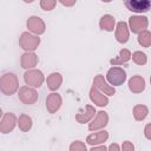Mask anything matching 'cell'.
<instances>
[{"instance_id":"2e32d148","label":"cell","mask_w":151,"mask_h":151,"mask_svg":"<svg viewBox=\"0 0 151 151\" xmlns=\"http://www.w3.org/2000/svg\"><path fill=\"white\" fill-rule=\"evenodd\" d=\"M107 138H109V133L104 130V131H99V132H96V133L87 136L86 142L90 145H98V144L105 143L107 140Z\"/></svg>"},{"instance_id":"5bb4252c","label":"cell","mask_w":151,"mask_h":151,"mask_svg":"<svg viewBox=\"0 0 151 151\" xmlns=\"http://www.w3.org/2000/svg\"><path fill=\"white\" fill-rule=\"evenodd\" d=\"M61 106V97L58 93H51L46 98V107L50 113H54Z\"/></svg>"},{"instance_id":"9c48e42d","label":"cell","mask_w":151,"mask_h":151,"mask_svg":"<svg viewBox=\"0 0 151 151\" xmlns=\"http://www.w3.org/2000/svg\"><path fill=\"white\" fill-rule=\"evenodd\" d=\"M15 123H17V118H15V116H14L12 112L5 113V116L2 117L1 123H0V131H1L2 133H8V132H11V131L14 129Z\"/></svg>"},{"instance_id":"484cf974","label":"cell","mask_w":151,"mask_h":151,"mask_svg":"<svg viewBox=\"0 0 151 151\" xmlns=\"http://www.w3.org/2000/svg\"><path fill=\"white\" fill-rule=\"evenodd\" d=\"M70 151H87L86 145L80 142V140H76L73 143H71L70 145Z\"/></svg>"},{"instance_id":"4316f807","label":"cell","mask_w":151,"mask_h":151,"mask_svg":"<svg viewBox=\"0 0 151 151\" xmlns=\"http://www.w3.org/2000/svg\"><path fill=\"white\" fill-rule=\"evenodd\" d=\"M55 1H52V0H42L40 1V6L45 9V11H51L53 9V7L55 6Z\"/></svg>"},{"instance_id":"ffe728a7","label":"cell","mask_w":151,"mask_h":151,"mask_svg":"<svg viewBox=\"0 0 151 151\" xmlns=\"http://www.w3.org/2000/svg\"><path fill=\"white\" fill-rule=\"evenodd\" d=\"M130 59H131V53H130V51L126 50V48H123V50L119 52V55H118L117 58L110 60V64L113 65V66H114V65H122V64L127 63Z\"/></svg>"},{"instance_id":"603a6c76","label":"cell","mask_w":151,"mask_h":151,"mask_svg":"<svg viewBox=\"0 0 151 151\" xmlns=\"http://www.w3.org/2000/svg\"><path fill=\"white\" fill-rule=\"evenodd\" d=\"M147 113H149V110L145 105H136L133 107V117L136 120H144L146 117H147Z\"/></svg>"},{"instance_id":"30bf717a","label":"cell","mask_w":151,"mask_h":151,"mask_svg":"<svg viewBox=\"0 0 151 151\" xmlns=\"http://www.w3.org/2000/svg\"><path fill=\"white\" fill-rule=\"evenodd\" d=\"M109 123V116L105 111H99L98 114L96 116V118L90 123L88 125V130L93 131V130H98L101 127H105Z\"/></svg>"},{"instance_id":"cb8c5ba5","label":"cell","mask_w":151,"mask_h":151,"mask_svg":"<svg viewBox=\"0 0 151 151\" xmlns=\"http://www.w3.org/2000/svg\"><path fill=\"white\" fill-rule=\"evenodd\" d=\"M138 42L144 46V47H149L151 46V32L149 31H143L142 33L138 34Z\"/></svg>"},{"instance_id":"5b68a950","label":"cell","mask_w":151,"mask_h":151,"mask_svg":"<svg viewBox=\"0 0 151 151\" xmlns=\"http://www.w3.org/2000/svg\"><path fill=\"white\" fill-rule=\"evenodd\" d=\"M124 4L129 11L136 13L147 12L151 8V0H127Z\"/></svg>"},{"instance_id":"7a4b0ae2","label":"cell","mask_w":151,"mask_h":151,"mask_svg":"<svg viewBox=\"0 0 151 151\" xmlns=\"http://www.w3.org/2000/svg\"><path fill=\"white\" fill-rule=\"evenodd\" d=\"M39 44H40V39H39L38 37H35V35L28 33V32H24V33L20 35L19 45H20L24 50H26V51H28V52L34 51V50L39 46Z\"/></svg>"},{"instance_id":"44dd1931","label":"cell","mask_w":151,"mask_h":151,"mask_svg":"<svg viewBox=\"0 0 151 151\" xmlns=\"http://www.w3.org/2000/svg\"><path fill=\"white\" fill-rule=\"evenodd\" d=\"M114 22H116L114 21V18L112 15H110V14H106V15H103L101 17V19L99 21V26H100L101 29H105V31L111 32L114 28Z\"/></svg>"},{"instance_id":"3957f363","label":"cell","mask_w":151,"mask_h":151,"mask_svg":"<svg viewBox=\"0 0 151 151\" xmlns=\"http://www.w3.org/2000/svg\"><path fill=\"white\" fill-rule=\"evenodd\" d=\"M106 78L113 86H119L126 80V72L122 67H111L107 71Z\"/></svg>"},{"instance_id":"f546056e","label":"cell","mask_w":151,"mask_h":151,"mask_svg":"<svg viewBox=\"0 0 151 151\" xmlns=\"http://www.w3.org/2000/svg\"><path fill=\"white\" fill-rule=\"evenodd\" d=\"M107 151H120V149H119V145H118L117 143H113V144H111V145L109 146Z\"/></svg>"},{"instance_id":"8992f818","label":"cell","mask_w":151,"mask_h":151,"mask_svg":"<svg viewBox=\"0 0 151 151\" xmlns=\"http://www.w3.org/2000/svg\"><path fill=\"white\" fill-rule=\"evenodd\" d=\"M19 99L24 103V104H27V105H31V104H34L38 99V93L34 88H31L29 86H22L20 90H19Z\"/></svg>"},{"instance_id":"ac0fdd59","label":"cell","mask_w":151,"mask_h":151,"mask_svg":"<svg viewBox=\"0 0 151 151\" xmlns=\"http://www.w3.org/2000/svg\"><path fill=\"white\" fill-rule=\"evenodd\" d=\"M47 85H48V88L51 91H54V90H58L61 85V81H63V78H61V74L58 73V72H53L51 73L48 77H47Z\"/></svg>"},{"instance_id":"e0dca14e","label":"cell","mask_w":151,"mask_h":151,"mask_svg":"<svg viewBox=\"0 0 151 151\" xmlns=\"http://www.w3.org/2000/svg\"><path fill=\"white\" fill-rule=\"evenodd\" d=\"M20 64H21V67L24 68H32L38 64V57L33 52H27L22 54Z\"/></svg>"},{"instance_id":"1f68e13d","label":"cell","mask_w":151,"mask_h":151,"mask_svg":"<svg viewBox=\"0 0 151 151\" xmlns=\"http://www.w3.org/2000/svg\"><path fill=\"white\" fill-rule=\"evenodd\" d=\"M63 5H65V6H72V5H74L76 4V1H60Z\"/></svg>"},{"instance_id":"d6a6232c","label":"cell","mask_w":151,"mask_h":151,"mask_svg":"<svg viewBox=\"0 0 151 151\" xmlns=\"http://www.w3.org/2000/svg\"><path fill=\"white\" fill-rule=\"evenodd\" d=\"M150 83H151V78H150Z\"/></svg>"},{"instance_id":"8fae6325","label":"cell","mask_w":151,"mask_h":151,"mask_svg":"<svg viewBox=\"0 0 151 151\" xmlns=\"http://www.w3.org/2000/svg\"><path fill=\"white\" fill-rule=\"evenodd\" d=\"M27 27L35 34H42L45 32V24L39 17H29L27 20Z\"/></svg>"},{"instance_id":"277c9868","label":"cell","mask_w":151,"mask_h":151,"mask_svg":"<svg viewBox=\"0 0 151 151\" xmlns=\"http://www.w3.org/2000/svg\"><path fill=\"white\" fill-rule=\"evenodd\" d=\"M24 79L28 86L40 87L41 84L44 83V74L39 70H28L24 74Z\"/></svg>"},{"instance_id":"d6986e66","label":"cell","mask_w":151,"mask_h":151,"mask_svg":"<svg viewBox=\"0 0 151 151\" xmlns=\"http://www.w3.org/2000/svg\"><path fill=\"white\" fill-rule=\"evenodd\" d=\"M94 113H96L94 107L91 106V105H86V111L85 112H81V113H78L76 116V119L80 124H84V123H87L88 120H91L94 117Z\"/></svg>"},{"instance_id":"9a60e30c","label":"cell","mask_w":151,"mask_h":151,"mask_svg":"<svg viewBox=\"0 0 151 151\" xmlns=\"http://www.w3.org/2000/svg\"><path fill=\"white\" fill-rule=\"evenodd\" d=\"M90 98L98 106H106L109 104L107 97L104 93H101L98 88H96L94 86H92L91 90H90Z\"/></svg>"},{"instance_id":"7402d4cb","label":"cell","mask_w":151,"mask_h":151,"mask_svg":"<svg viewBox=\"0 0 151 151\" xmlns=\"http://www.w3.org/2000/svg\"><path fill=\"white\" fill-rule=\"evenodd\" d=\"M18 125L22 132H27L32 127V118L27 114H21L18 119Z\"/></svg>"},{"instance_id":"83f0119b","label":"cell","mask_w":151,"mask_h":151,"mask_svg":"<svg viewBox=\"0 0 151 151\" xmlns=\"http://www.w3.org/2000/svg\"><path fill=\"white\" fill-rule=\"evenodd\" d=\"M122 151H134V145L130 140H125L122 145Z\"/></svg>"},{"instance_id":"ba28073f","label":"cell","mask_w":151,"mask_h":151,"mask_svg":"<svg viewBox=\"0 0 151 151\" xmlns=\"http://www.w3.org/2000/svg\"><path fill=\"white\" fill-rule=\"evenodd\" d=\"M93 86H94L96 88H98L101 93L107 94V96H113V94L116 93L114 87L111 86V85H109L107 81L104 79V76H101V74L96 76V78H94V80H93Z\"/></svg>"},{"instance_id":"4fadbf2b","label":"cell","mask_w":151,"mask_h":151,"mask_svg":"<svg viewBox=\"0 0 151 151\" xmlns=\"http://www.w3.org/2000/svg\"><path fill=\"white\" fill-rule=\"evenodd\" d=\"M129 88L133 93H140L145 88V79L142 76H133L129 80Z\"/></svg>"},{"instance_id":"4dcf8cb0","label":"cell","mask_w":151,"mask_h":151,"mask_svg":"<svg viewBox=\"0 0 151 151\" xmlns=\"http://www.w3.org/2000/svg\"><path fill=\"white\" fill-rule=\"evenodd\" d=\"M90 151H107L105 145H100V146H93Z\"/></svg>"},{"instance_id":"52a82bcc","label":"cell","mask_w":151,"mask_h":151,"mask_svg":"<svg viewBox=\"0 0 151 151\" xmlns=\"http://www.w3.org/2000/svg\"><path fill=\"white\" fill-rule=\"evenodd\" d=\"M129 22H130V28L133 33H142L143 31H145L149 24L147 18L143 15H133L129 19Z\"/></svg>"},{"instance_id":"f1b7e54d","label":"cell","mask_w":151,"mask_h":151,"mask_svg":"<svg viewBox=\"0 0 151 151\" xmlns=\"http://www.w3.org/2000/svg\"><path fill=\"white\" fill-rule=\"evenodd\" d=\"M144 136L149 140H151V123H149V124L145 125V127H144Z\"/></svg>"},{"instance_id":"7c38bea8","label":"cell","mask_w":151,"mask_h":151,"mask_svg":"<svg viewBox=\"0 0 151 151\" xmlns=\"http://www.w3.org/2000/svg\"><path fill=\"white\" fill-rule=\"evenodd\" d=\"M129 27L127 24L124 21H119L117 24V28H116V39L118 42L120 44H125L129 40Z\"/></svg>"},{"instance_id":"d4e9b609","label":"cell","mask_w":151,"mask_h":151,"mask_svg":"<svg viewBox=\"0 0 151 151\" xmlns=\"http://www.w3.org/2000/svg\"><path fill=\"white\" fill-rule=\"evenodd\" d=\"M131 58H132V60H133L137 65H145L146 61H147L146 54H145L144 52H142V51H136V52L131 55Z\"/></svg>"},{"instance_id":"6da1fadb","label":"cell","mask_w":151,"mask_h":151,"mask_svg":"<svg viewBox=\"0 0 151 151\" xmlns=\"http://www.w3.org/2000/svg\"><path fill=\"white\" fill-rule=\"evenodd\" d=\"M0 87H1V92L4 94H6V96L13 94L19 87L17 76L14 73H5L0 79Z\"/></svg>"}]
</instances>
